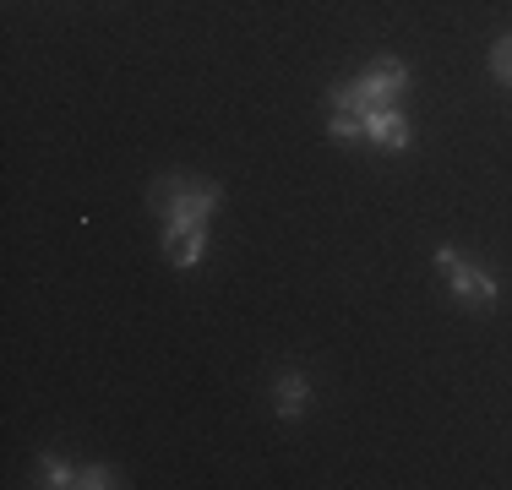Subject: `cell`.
Listing matches in <instances>:
<instances>
[{
  "mask_svg": "<svg viewBox=\"0 0 512 490\" xmlns=\"http://www.w3.org/2000/svg\"><path fill=\"white\" fill-rule=\"evenodd\" d=\"M409 88V66L398 55H382L349 82H333L327 88V109H355V115H371V109L398 104V93Z\"/></svg>",
  "mask_w": 512,
  "mask_h": 490,
  "instance_id": "cell-1",
  "label": "cell"
},
{
  "mask_svg": "<svg viewBox=\"0 0 512 490\" xmlns=\"http://www.w3.org/2000/svg\"><path fill=\"white\" fill-rule=\"evenodd\" d=\"M218 191L213 180L197 186V180H180V175H164V186H158V202H164V240H180L191 235V229H207V218L218 213Z\"/></svg>",
  "mask_w": 512,
  "mask_h": 490,
  "instance_id": "cell-2",
  "label": "cell"
},
{
  "mask_svg": "<svg viewBox=\"0 0 512 490\" xmlns=\"http://www.w3.org/2000/svg\"><path fill=\"white\" fill-rule=\"evenodd\" d=\"M436 267H442L447 289H453L463 305H474V311H491L496 294H502V289H496V278L485 273V267H474L458 245H436Z\"/></svg>",
  "mask_w": 512,
  "mask_h": 490,
  "instance_id": "cell-3",
  "label": "cell"
},
{
  "mask_svg": "<svg viewBox=\"0 0 512 490\" xmlns=\"http://www.w3.org/2000/svg\"><path fill=\"white\" fill-rule=\"evenodd\" d=\"M365 120V142L371 147H382V153H404L409 147V115L398 104H387V109H371V115H360Z\"/></svg>",
  "mask_w": 512,
  "mask_h": 490,
  "instance_id": "cell-4",
  "label": "cell"
},
{
  "mask_svg": "<svg viewBox=\"0 0 512 490\" xmlns=\"http://www.w3.org/2000/svg\"><path fill=\"white\" fill-rule=\"evenodd\" d=\"M306 403H311V382L300 371H284L273 382V409L284 414V420H300V414H306Z\"/></svg>",
  "mask_w": 512,
  "mask_h": 490,
  "instance_id": "cell-5",
  "label": "cell"
},
{
  "mask_svg": "<svg viewBox=\"0 0 512 490\" xmlns=\"http://www.w3.org/2000/svg\"><path fill=\"white\" fill-rule=\"evenodd\" d=\"M164 256L180 267V273H191V267L207 256V229H191V235H180V240H164Z\"/></svg>",
  "mask_w": 512,
  "mask_h": 490,
  "instance_id": "cell-6",
  "label": "cell"
},
{
  "mask_svg": "<svg viewBox=\"0 0 512 490\" xmlns=\"http://www.w3.org/2000/svg\"><path fill=\"white\" fill-rule=\"evenodd\" d=\"M39 485H50V490L77 485V463H60L55 452H44V458H39Z\"/></svg>",
  "mask_w": 512,
  "mask_h": 490,
  "instance_id": "cell-7",
  "label": "cell"
},
{
  "mask_svg": "<svg viewBox=\"0 0 512 490\" xmlns=\"http://www.w3.org/2000/svg\"><path fill=\"white\" fill-rule=\"evenodd\" d=\"M327 137H333V142H360L365 137V120L355 115V109H333V115H327Z\"/></svg>",
  "mask_w": 512,
  "mask_h": 490,
  "instance_id": "cell-8",
  "label": "cell"
},
{
  "mask_svg": "<svg viewBox=\"0 0 512 490\" xmlns=\"http://www.w3.org/2000/svg\"><path fill=\"white\" fill-rule=\"evenodd\" d=\"M491 77L502 82V88H512V33H502V39L491 44Z\"/></svg>",
  "mask_w": 512,
  "mask_h": 490,
  "instance_id": "cell-9",
  "label": "cell"
},
{
  "mask_svg": "<svg viewBox=\"0 0 512 490\" xmlns=\"http://www.w3.org/2000/svg\"><path fill=\"white\" fill-rule=\"evenodd\" d=\"M104 485H120V474L109 463H82L77 469V490H104Z\"/></svg>",
  "mask_w": 512,
  "mask_h": 490,
  "instance_id": "cell-10",
  "label": "cell"
}]
</instances>
